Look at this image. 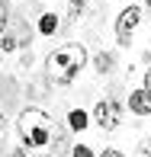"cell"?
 Masks as SVG:
<instances>
[{"instance_id": "obj_18", "label": "cell", "mask_w": 151, "mask_h": 157, "mask_svg": "<svg viewBox=\"0 0 151 157\" xmlns=\"http://www.w3.org/2000/svg\"><path fill=\"white\" fill-rule=\"evenodd\" d=\"M0 55H3V52H0Z\"/></svg>"}, {"instance_id": "obj_15", "label": "cell", "mask_w": 151, "mask_h": 157, "mask_svg": "<svg viewBox=\"0 0 151 157\" xmlns=\"http://www.w3.org/2000/svg\"><path fill=\"white\" fill-rule=\"evenodd\" d=\"M145 87H148V90H151V67H148V71H145Z\"/></svg>"}, {"instance_id": "obj_5", "label": "cell", "mask_w": 151, "mask_h": 157, "mask_svg": "<svg viewBox=\"0 0 151 157\" xmlns=\"http://www.w3.org/2000/svg\"><path fill=\"white\" fill-rule=\"evenodd\" d=\"M129 109L135 116H151V90L148 87H138L129 93Z\"/></svg>"}, {"instance_id": "obj_17", "label": "cell", "mask_w": 151, "mask_h": 157, "mask_svg": "<svg viewBox=\"0 0 151 157\" xmlns=\"http://www.w3.org/2000/svg\"><path fill=\"white\" fill-rule=\"evenodd\" d=\"M145 3H148V6H151V0H145Z\"/></svg>"}, {"instance_id": "obj_4", "label": "cell", "mask_w": 151, "mask_h": 157, "mask_svg": "<svg viewBox=\"0 0 151 157\" xmlns=\"http://www.w3.org/2000/svg\"><path fill=\"white\" fill-rule=\"evenodd\" d=\"M138 19H141V6H125V10L119 13V19H116V39H119L122 48L132 45V29L138 26Z\"/></svg>"}, {"instance_id": "obj_9", "label": "cell", "mask_w": 151, "mask_h": 157, "mask_svg": "<svg viewBox=\"0 0 151 157\" xmlns=\"http://www.w3.org/2000/svg\"><path fill=\"white\" fill-rule=\"evenodd\" d=\"M84 10H87V0H68V19L71 23H77L84 16Z\"/></svg>"}, {"instance_id": "obj_3", "label": "cell", "mask_w": 151, "mask_h": 157, "mask_svg": "<svg viewBox=\"0 0 151 157\" xmlns=\"http://www.w3.org/2000/svg\"><path fill=\"white\" fill-rule=\"evenodd\" d=\"M122 103L119 99H109V96H103V99H97V106H93V122H97L103 132H116V128L122 125Z\"/></svg>"}, {"instance_id": "obj_8", "label": "cell", "mask_w": 151, "mask_h": 157, "mask_svg": "<svg viewBox=\"0 0 151 157\" xmlns=\"http://www.w3.org/2000/svg\"><path fill=\"white\" fill-rule=\"evenodd\" d=\"M113 67H116V58H113L109 52H100L97 55V74H109Z\"/></svg>"}, {"instance_id": "obj_10", "label": "cell", "mask_w": 151, "mask_h": 157, "mask_svg": "<svg viewBox=\"0 0 151 157\" xmlns=\"http://www.w3.org/2000/svg\"><path fill=\"white\" fill-rule=\"evenodd\" d=\"M71 157H97V154L90 151V144H77L74 151H71Z\"/></svg>"}, {"instance_id": "obj_6", "label": "cell", "mask_w": 151, "mask_h": 157, "mask_svg": "<svg viewBox=\"0 0 151 157\" xmlns=\"http://www.w3.org/2000/svg\"><path fill=\"white\" fill-rule=\"evenodd\" d=\"M68 125H71V132H84V128L90 125V116L84 109H71L68 112Z\"/></svg>"}, {"instance_id": "obj_14", "label": "cell", "mask_w": 151, "mask_h": 157, "mask_svg": "<svg viewBox=\"0 0 151 157\" xmlns=\"http://www.w3.org/2000/svg\"><path fill=\"white\" fill-rule=\"evenodd\" d=\"M138 157H151V141H145V144H141V151H138Z\"/></svg>"}, {"instance_id": "obj_12", "label": "cell", "mask_w": 151, "mask_h": 157, "mask_svg": "<svg viewBox=\"0 0 151 157\" xmlns=\"http://www.w3.org/2000/svg\"><path fill=\"white\" fill-rule=\"evenodd\" d=\"M3 141H6V119H3V112H0V147H3Z\"/></svg>"}, {"instance_id": "obj_13", "label": "cell", "mask_w": 151, "mask_h": 157, "mask_svg": "<svg viewBox=\"0 0 151 157\" xmlns=\"http://www.w3.org/2000/svg\"><path fill=\"white\" fill-rule=\"evenodd\" d=\"M100 157H125V154H122V151H116V147H106V151L100 154Z\"/></svg>"}, {"instance_id": "obj_1", "label": "cell", "mask_w": 151, "mask_h": 157, "mask_svg": "<svg viewBox=\"0 0 151 157\" xmlns=\"http://www.w3.org/2000/svg\"><path fill=\"white\" fill-rule=\"evenodd\" d=\"M16 128H19L23 144L32 147V151H48V144H52V141H55L52 151H64V147H68V144H64V132L52 122V116H48V112L35 109V106H29V109L19 112Z\"/></svg>"}, {"instance_id": "obj_16", "label": "cell", "mask_w": 151, "mask_h": 157, "mask_svg": "<svg viewBox=\"0 0 151 157\" xmlns=\"http://www.w3.org/2000/svg\"><path fill=\"white\" fill-rule=\"evenodd\" d=\"M10 157H29V154H26V151H13Z\"/></svg>"}, {"instance_id": "obj_7", "label": "cell", "mask_w": 151, "mask_h": 157, "mask_svg": "<svg viewBox=\"0 0 151 157\" xmlns=\"http://www.w3.org/2000/svg\"><path fill=\"white\" fill-rule=\"evenodd\" d=\"M58 16H55V13H42V19H39V32L42 35H55L58 32Z\"/></svg>"}, {"instance_id": "obj_2", "label": "cell", "mask_w": 151, "mask_h": 157, "mask_svg": "<svg viewBox=\"0 0 151 157\" xmlns=\"http://www.w3.org/2000/svg\"><path fill=\"white\" fill-rule=\"evenodd\" d=\"M84 64H87V48L81 42H64L45 58V77L58 87H68V83L77 80Z\"/></svg>"}, {"instance_id": "obj_11", "label": "cell", "mask_w": 151, "mask_h": 157, "mask_svg": "<svg viewBox=\"0 0 151 157\" xmlns=\"http://www.w3.org/2000/svg\"><path fill=\"white\" fill-rule=\"evenodd\" d=\"M6 16H10V10H6V3L0 0V32L6 29Z\"/></svg>"}]
</instances>
